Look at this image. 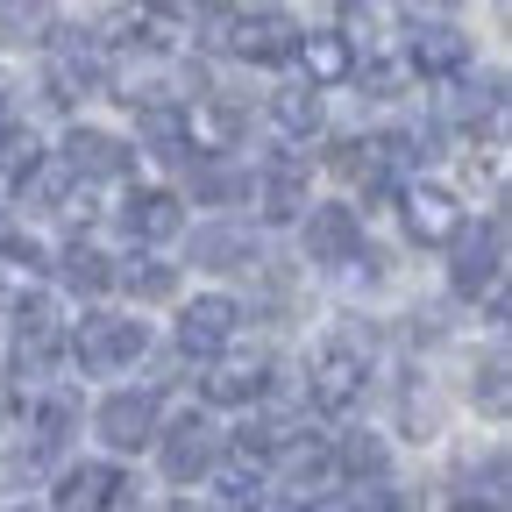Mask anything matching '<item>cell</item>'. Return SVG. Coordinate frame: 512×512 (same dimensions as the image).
<instances>
[{
	"label": "cell",
	"mask_w": 512,
	"mask_h": 512,
	"mask_svg": "<svg viewBox=\"0 0 512 512\" xmlns=\"http://www.w3.org/2000/svg\"><path fill=\"white\" fill-rule=\"evenodd\" d=\"M64 285L72 292H107L114 285V256H100L93 242H72L64 249Z\"/></svg>",
	"instance_id": "obj_23"
},
{
	"label": "cell",
	"mask_w": 512,
	"mask_h": 512,
	"mask_svg": "<svg viewBox=\"0 0 512 512\" xmlns=\"http://www.w3.org/2000/svg\"><path fill=\"white\" fill-rule=\"evenodd\" d=\"M43 299V249L22 235V242H0V306L8 313H29Z\"/></svg>",
	"instance_id": "obj_13"
},
{
	"label": "cell",
	"mask_w": 512,
	"mask_h": 512,
	"mask_svg": "<svg viewBox=\"0 0 512 512\" xmlns=\"http://www.w3.org/2000/svg\"><path fill=\"white\" fill-rule=\"evenodd\" d=\"M207 484H214L221 498H235V505H256V491H264V470H256L249 456H214Z\"/></svg>",
	"instance_id": "obj_24"
},
{
	"label": "cell",
	"mask_w": 512,
	"mask_h": 512,
	"mask_svg": "<svg viewBox=\"0 0 512 512\" xmlns=\"http://www.w3.org/2000/svg\"><path fill=\"white\" fill-rule=\"evenodd\" d=\"M498 271H505V221L491 214L477 235H456V271H448V278H456L463 299H477V292L498 285Z\"/></svg>",
	"instance_id": "obj_10"
},
{
	"label": "cell",
	"mask_w": 512,
	"mask_h": 512,
	"mask_svg": "<svg viewBox=\"0 0 512 512\" xmlns=\"http://www.w3.org/2000/svg\"><path fill=\"white\" fill-rule=\"evenodd\" d=\"M114 285L136 292V299H171L178 292V271L157 264V256H128V264H114Z\"/></svg>",
	"instance_id": "obj_21"
},
{
	"label": "cell",
	"mask_w": 512,
	"mask_h": 512,
	"mask_svg": "<svg viewBox=\"0 0 512 512\" xmlns=\"http://www.w3.org/2000/svg\"><path fill=\"white\" fill-rule=\"evenodd\" d=\"M93 427H100V441L107 448H150L157 441V392H114L100 413H93Z\"/></svg>",
	"instance_id": "obj_12"
},
{
	"label": "cell",
	"mask_w": 512,
	"mask_h": 512,
	"mask_svg": "<svg viewBox=\"0 0 512 512\" xmlns=\"http://www.w3.org/2000/svg\"><path fill=\"white\" fill-rule=\"evenodd\" d=\"M15 512H36V505H15Z\"/></svg>",
	"instance_id": "obj_32"
},
{
	"label": "cell",
	"mask_w": 512,
	"mask_h": 512,
	"mask_svg": "<svg viewBox=\"0 0 512 512\" xmlns=\"http://www.w3.org/2000/svg\"><path fill=\"white\" fill-rule=\"evenodd\" d=\"M399 64H406L413 79H456L463 64H470V36H463L456 22H441V15H420Z\"/></svg>",
	"instance_id": "obj_5"
},
{
	"label": "cell",
	"mask_w": 512,
	"mask_h": 512,
	"mask_svg": "<svg viewBox=\"0 0 512 512\" xmlns=\"http://www.w3.org/2000/svg\"><path fill=\"white\" fill-rule=\"evenodd\" d=\"M121 498V470L114 463H79L57 477V512H114Z\"/></svg>",
	"instance_id": "obj_14"
},
{
	"label": "cell",
	"mask_w": 512,
	"mask_h": 512,
	"mask_svg": "<svg viewBox=\"0 0 512 512\" xmlns=\"http://www.w3.org/2000/svg\"><path fill=\"white\" fill-rule=\"evenodd\" d=\"M121 221H128V235H136V242H171V235L185 228V207H178V192L150 185V192H136V200L121 207Z\"/></svg>",
	"instance_id": "obj_16"
},
{
	"label": "cell",
	"mask_w": 512,
	"mask_h": 512,
	"mask_svg": "<svg viewBox=\"0 0 512 512\" xmlns=\"http://www.w3.org/2000/svg\"><path fill=\"white\" fill-rule=\"evenodd\" d=\"M456 512H477V505H456Z\"/></svg>",
	"instance_id": "obj_31"
},
{
	"label": "cell",
	"mask_w": 512,
	"mask_h": 512,
	"mask_svg": "<svg viewBox=\"0 0 512 512\" xmlns=\"http://www.w3.org/2000/svg\"><path fill=\"white\" fill-rule=\"evenodd\" d=\"M200 392H207L214 406H256V399L271 392V363H264V356H256V363H221Z\"/></svg>",
	"instance_id": "obj_19"
},
{
	"label": "cell",
	"mask_w": 512,
	"mask_h": 512,
	"mask_svg": "<svg viewBox=\"0 0 512 512\" xmlns=\"http://www.w3.org/2000/svg\"><path fill=\"white\" fill-rule=\"evenodd\" d=\"M306 264H363L356 207H306Z\"/></svg>",
	"instance_id": "obj_8"
},
{
	"label": "cell",
	"mask_w": 512,
	"mask_h": 512,
	"mask_svg": "<svg viewBox=\"0 0 512 512\" xmlns=\"http://www.w3.org/2000/svg\"><path fill=\"white\" fill-rule=\"evenodd\" d=\"M192 264H207V271H249L256 264V235L235 228V221H214L192 235Z\"/></svg>",
	"instance_id": "obj_17"
},
{
	"label": "cell",
	"mask_w": 512,
	"mask_h": 512,
	"mask_svg": "<svg viewBox=\"0 0 512 512\" xmlns=\"http://www.w3.org/2000/svg\"><path fill=\"white\" fill-rule=\"evenodd\" d=\"M150 512H178V505H150Z\"/></svg>",
	"instance_id": "obj_30"
},
{
	"label": "cell",
	"mask_w": 512,
	"mask_h": 512,
	"mask_svg": "<svg viewBox=\"0 0 512 512\" xmlns=\"http://www.w3.org/2000/svg\"><path fill=\"white\" fill-rule=\"evenodd\" d=\"M64 349L79 356V370H93V377H114V370H128L143 349H150V328L136 313H86L72 335H64Z\"/></svg>",
	"instance_id": "obj_1"
},
{
	"label": "cell",
	"mask_w": 512,
	"mask_h": 512,
	"mask_svg": "<svg viewBox=\"0 0 512 512\" xmlns=\"http://www.w3.org/2000/svg\"><path fill=\"white\" fill-rule=\"evenodd\" d=\"M256 207H264V221H306V164L299 157H278L264 178H256Z\"/></svg>",
	"instance_id": "obj_15"
},
{
	"label": "cell",
	"mask_w": 512,
	"mask_h": 512,
	"mask_svg": "<svg viewBox=\"0 0 512 512\" xmlns=\"http://www.w3.org/2000/svg\"><path fill=\"white\" fill-rule=\"evenodd\" d=\"M299 413H264V420H249L242 434H235V456H249L256 470H264L271 456H292V448H299Z\"/></svg>",
	"instance_id": "obj_18"
},
{
	"label": "cell",
	"mask_w": 512,
	"mask_h": 512,
	"mask_svg": "<svg viewBox=\"0 0 512 512\" xmlns=\"http://www.w3.org/2000/svg\"><path fill=\"white\" fill-rule=\"evenodd\" d=\"M328 463H335L342 477H356V484H370V491H377V484H384V441H377V434H349Z\"/></svg>",
	"instance_id": "obj_22"
},
{
	"label": "cell",
	"mask_w": 512,
	"mask_h": 512,
	"mask_svg": "<svg viewBox=\"0 0 512 512\" xmlns=\"http://www.w3.org/2000/svg\"><path fill=\"white\" fill-rule=\"evenodd\" d=\"M164 441V477L171 484H192V477H207L214 470V456H221V434H214V420L207 413H185L171 434H157Z\"/></svg>",
	"instance_id": "obj_7"
},
{
	"label": "cell",
	"mask_w": 512,
	"mask_h": 512,
	"mask_svg": "<svg viewBox=\"0 0 512 512\" xmlns=\"http://www.w3.org/2000/svg\"><path fill=\"white\" fill-rule=\"evenodd\" d=\"M214 29H228V50L249 64H285L299 43V22L278 8H249V15H214Z\"/></svg>",
	"instance_id": "obj_3"
},
{
	"label": "cell",
	"mask_w": 512,
	"mask_h": 512,
	"mask_svg": "<svg viewBox=\"0 0 512 512\" xmlns=\"http://www.w3.org/2000/svg\"><path fill=\"white\" fill-rule=\"evenodd\" d=\"M271 121L285 128L292 143L320 136V93H306V86H278V93H271Z\"/></svg>",
	"instance_id": "obj_20"
},
{
	"label": "cell",
	"mask_w": 512,
	"mask_h": 512,
	"mask_svg": "<svg viewBox=\"0 0 512 512\" xmlns=\"http://www.w3.org/2000/svg\"><path fill=\"white\" fill-rule=\"evenodd\" d=\"M363 384H370V363L356 342H320L313 363H306V399L313 413H349L363 399Z\"/></svg>",
	"instance_id": "obj_2"
},
{
	"label": "cell",
	"mask_w": 512,
	"mask_h": 512,
	"mask_svg": "<svg viewBox=\"0 0 512 512\" xmlns=\"http://www.w3.org/2000/svg\"><path fill=\"white\" fill-rule=\"evenodd\" d=\"M192 192H200V200H242V192H249V171H228V164H200V171H192Z\"/></svg>",
	"instance_id": "obj_26"
},
{
	"label": "cell",
	"mask_w": 512,
	"mask_h": 512,
	"mask_svg": "<svg viewBox=\"0 0 512 512\" xmlns=\"http://www.w3.org/2000/svg\"><path fill=\"white\" fill-rule=\"evenodd\" d=\"M505 399H512V392H505V356H491V363L477 370V406H484V413H505Z\"/></svg>",
	"instance_id": "obj_28"
},
{
	"label": "cell",
	"mask_w": 512,
	"mask_h": 512,
	"mask_svg": "<svg viewBox=\"0 0 512 512\" xmlns=\"http://www.w3.org/2000/svg\"><path fill=\"white\" fill-rule=\"evenodd\" d=\"M399 207H406V235H413L420 249H441V242L463 235V200H456L448 185H406Z\"/></svg>",
	"instance_id": "obj_6"
},
{
	"label": "cell",
	"mask_w": 512,
	"mask_h": 512,
	"mask_svg": "<svg viewBox=\"0 0 512 512\" xmlns=\"http://www.w3.org/2000/svg\"><path fill=\"white\" fill-rule=\"evenodd\" d=\"M356 79H363L370 100H399V93L413 86V72H406L399 57H370V64H356Z\"/></svg>",
	"instance_id": "obj_25"
},
{
	"label": "cell",
	"mask_w": 512,
	"mask_h": 512,
	"mask_svg": "<svg viewBox=\"0 0 512 512\" xmlns=\"http://www.w3.org/2000/svg\"><path fill=\"white\" fill-rule=\"evenodd\" d=\"M498 114V79H484V86H463L456 100H448V121H491Z\"/></svg>",
	"instance_id": "obj_27"
},
{
	"label": "cell",
	"mask_w": 512,
	"mask_h": 512,
	"mask_svg": "<svg viewBox=\"0 0 512 512\" xmlns=\"http://www.w3.org/2000/svg\"><path fill=\"white\" fill-rule=\"evenodd\" d=\"M235 320H242V306L235 299H221V292H207V299H192L185 313H178V349L185 356H221L228 342H235Z\"/></svg>",
	"instance_id": "obj_9"
},
{
	"label": "cell",
	"mask_w": 512,
	"mask_h": 512,
	"mask_svg": "<svg viewBox=\"0 0 512 512\" xmlns=\"http://www.w3.org/2000/svg\"><path fill=\"white\" fill-rule=\"evenodd\" d=\"M292 57H299V72H306V93L356 79V50H349V29H299Z\"/></svg>",
	"instance_id": "obj_11"
},
{
	"label": "cell",
	"mask_w": 512,
	"mask_h": 512,
	"mask_svg": "<svg viewBox=\"0 0 512 512\" xmlns=\"http://www.w3.org/2000/svg\"><path fill=\"white\" fill-rule=\"evenodd\" d=\"M342 512H392V491H363V498L342 505Z\"/></svg>",
	"instance_id": "obj_29"
},
{
	"label": "cell",
	"mask_w": 512,
	"mask_h": 512,
	"mask_svg": "<svg viewBox=\"0 0 512 512\" xmlns=\"http://www.w3.org/2000/svg\"><path fill=\"white\" fill-rule=\"evenodd\" d=\"M57 171L64 178H128L136 171V150H128L121 136H107V128H64V143H57Z\"/></svg>",
	"instance_id": "obj_4"
}]
</instances>
